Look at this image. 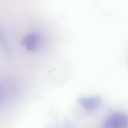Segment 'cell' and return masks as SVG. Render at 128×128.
I'll use <instances>...</instances> for the list:
<instances>
[{
    "label": "cell",
    "instance_id": "obj_4",
    "mask_svg": "<svg viewBox=\"0 0 128 128\" xmlns=\"http://www.w3.org/2000/svg\"><path fill=\"white\" fill-rule=\"evenodd\" d=\"M0 43L2 46L4 48L5 50L7 51L8 50V46L6 44V42L4 40V36L2 34L0 30Z\"/></svg>",
    "mask_w": 128,
    "mask_h": 128
},
{
    "label": "cell",
    "instance_id": "obj_2",
    "mask_svg": "<svg viewBox=\"0 0 128 128\" xmlns=\"http://www.w3.org/2000/svg\"><path fill=\"white\" fill-rule=\"evenodd\" d=\"M78 102L85 110L89 112H94L100 107L102 100L97 96L82 97L78 98Z\"/></svg>",
    "mask_w": 128,
    "mask_h": 128
},
{
    "label": "cell",
    "instance_id": "obj_1",
    "mask_svg": "<svg viewBox=\"0 0 128 128\" xmlns=\"http://www.w3.org/2000/svg\"><path fill=\"white\" fill-rule=\"evenodd\" d=\"M106 128H126L128 126V116L122 112H116L108 116L104 122Z\"/></svg>",
    "mask_w": 128,
    "mask_h": 128
},
{
    "label": "cell",
    "instance_id": "obj_3",
    "mask_svg": "<svg viewBox=\"0 0 128 128\" xmlns=\"http://www.w3.org/2000/svg\"><path fill=\"white\" fill-rule=\"evenodd\" d=\"M41 41L40 36L36 32H31L26 34L22 40V44L24 46L28 51L34 52L39 47Z\"/></svg>",
    "mask_w": 128,
    "mask_h": 128
}]
</instances>
